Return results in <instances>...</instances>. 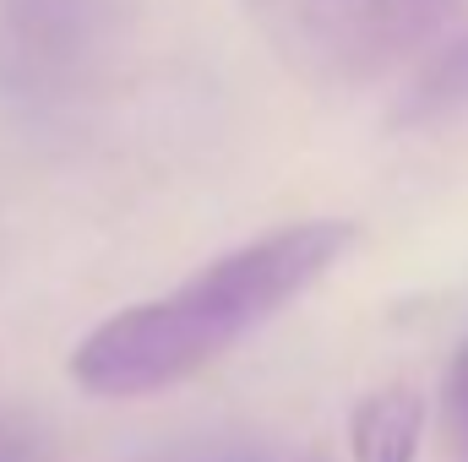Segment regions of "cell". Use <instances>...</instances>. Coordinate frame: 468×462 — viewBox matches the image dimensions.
Listing matches in <instances>:
<instances>
[{
    "instance_id": "cell-1",
    "label": "cell",
    "mask_w": 468,
    "mask_h": 462,
    "mask_svg": "<svg viewBox=\"0 0 468 462\" xmlns=\"http://www.w3.org/2000/svg\"><path fill=\"white\" fill-rule=\"evenodd\" d=\"M354 239L349 218H311L239 245L180 289L93 327L71 353V381L93 397H147L197 375L322 283Z\"/></svg>"
},
{
    "instance_id": "cell-2",
    "label": "cell",
    "mask_w": 468,
    "mask_h": 462,
    "mask_svg": "<svg viewBox=\"0 0 468 462\" xmlns=\"http://www.w3.org/2000/svg\"><path fill=\"white\" fill-rule=\"evenodd\" d=\"M267 49L322 93H354L431 49L463 0H239Z\"/></svg>"
},
{
    "instance_id": "cell-3",
    "label": "cell",
    "mask_w": 468,
    "mask_h": 462,
    "mask_svg": "<svg viewBox=\"0 0 468 462\" xmlns=\"http://www.w3.org/2000/svg\"><path fill=\"white\" fill-rule=\"evenodd\" d=\"M425 441V397L414 386H381L349 414L354 462H414Z\"/></svg>"
},
{
    "instance_id": "cell-4",
    "label": "cell",
    "mask_w": 468,
    "mask_h": 462,
    "mask_svg": "<svg viewBox=\"0 0 468 462\" xmlns=\"http://www.w3.org/2000/svg\"><path fill=\"white\" fill-rule=\"evenodd\" d=\"M458 110H468V33L425 66V77L398 104V120L403 125H425V120L458 115Z\"/></svg>"
},
{
    "instance_id": "cell-5",
    "label": "cell",
    "mask_w": 468,
    "mask_h": 462,
    "mask_svg": "<svg viewBox=\"0 0 468 462\" xmlns=\"http://www.w3.org/2000/svg\"><path fill=\"white\" fill-rule=\"evenodd\" d=\"M452 392H458V414H463V425H468V359H463V370H458V381H452Z\"/></svg>"
}]
</instances>
